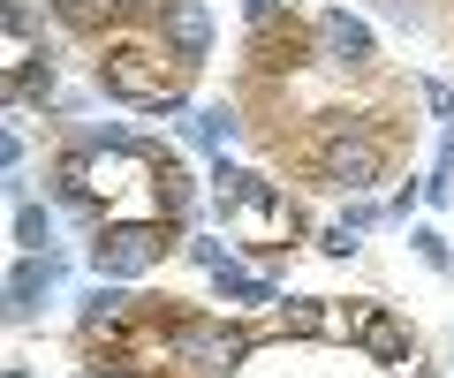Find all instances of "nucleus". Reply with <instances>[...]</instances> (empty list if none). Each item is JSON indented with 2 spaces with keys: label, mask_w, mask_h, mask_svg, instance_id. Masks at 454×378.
Listing matches in <instances>:
<instances>
[{
  "label": "nucleus",
  "mask_w": 454,
  "mask_h": 378,
  "mask_svg": "<svg viewBox=\"0 0 454 378\" xmlns=\"http://www.w3.org/2000/svg\"><path fill=\"white\" fill-rule=\"evenodd\" d=\"M325 129H318V144H310V174L325 181V189H372L379 174H387V136L379 129H364L356 114H318Z\"/></svg>",
  "instance_id": "4"
},
{
  "label": "nucleus",
  "mask_w": 454,
  "mask_h": 378,
  "mask_svg": "<svg viewBox=\"0 0 454 378\" xmlns=\"http://www.w3.org/2000/svg\"><path fill=\"white\" fill-rule=\"evenodd\" d=\"M182 136H190V144H205V151H227L235 136H243V121H235V106H197V114L182 121Z\"/></svg>",
  "instance_id": "13"
},
{
  "label": "nucleus",
  "mask_w": 454,
  "mask_h": 378,
  "mask_svg": "<svg viewBox=\"0 0 454 378\" xmlns=\"http://www.w3.org/2000/svg\"><path fill=\"white\" fill-rule=\"evenodd\" d=\"M16 250H53V212L46 204H16Z\"/></svg>",
  "instance_id": "15"
},
{
  "label": "nucleus",
  "mask_w": 454,
  "mask_h": 378,
  "mask_svg": "<svg viewBox=\"0 0 454 378\" xmlns=\"http://www.w3.org/2000/svg\"><path fill=\"white\" fill-rule=\"evenodd\" d=\"M167 151L152 144H114V151H61L53 166V189H61L68 212H91V220H167Z\"/></svg>",
  "instance_id": "1"
},
{
  "label": "nucleus",
  "mask_w": 454,
  "mask_h": 378,
  "mask_svg": "<svg viewBox=\"0 0 454 378\" xmlns=\"http://www.w3.org/2000/svg\"><path fill=\"white\" fill-rule=\"evenodd\" d=\"M190 204H197V189H190V174H182V166H167V220H190Z\"/></svg>",
  "instance_id": "16"
},
{
  "label": "nucleus",
  "mask_w": 454,
  "mask_h": 378,
  "mask_svg": "<svg viewBox=\"0 0 454 378\" xmlns=\"http://www.w3.org/2000/svg\"><path fill=\"white\" fill-rule=\"evenodd\" d=\"M129 318H137V296H121V280H98V288H91V303H83V333H98V326H129Z\"/></svg>",
  "instance_id": "12"
},
{
  "label": "nucleus",
  "mask_w": 454,
  "mask_h": 378,
  "mask_svg": "<svg viewBox=\"0 0 454 378\" xmlns=\"http://www.w3.org/2000/svg\"><path fill=\"white\" fill-rule=\"evenodd\" d=\"M8 378H23V371H8Z\"/></svg>",
  "instance_id": "20"
},
{
  "label": "nucleus",
  "mask_w": 454,
  "mask_h": 378,
  "mask_svg": "<svg viewBox=\"0 0 454 378\" xmlns=\"http://www.w3.org/2000/svg\"><path fill=\"white\" fill-rule=\"evenodd\" d=\"M409 243H417V258L432 265V273H447V265H454V250H447V235H439V228H417Z\"/></svg>",
  "instance_id": "17"
},
{
  "label": "nucleus",
  "mask_w": 454,
  "mask_h": 378,
  "mask_svg": "<svg viewBox=\"0 0 454 378\" xmlns=\"http://www.w3.org/2000/svg\"><path fill=\"white\" fill-rule=\"evenodd\" d=\"M310 46H318V61L325 68H372L379 61V46H372V31H364L348 8H333V16H318V31H310Z\"/></svg>",
  "instance_id": "10"
},
{
  "label": "nucleus",
  "mask_w": 454,
  "mask_h": 378,
  "mask_svg": "<svg viewBox=\"0 0 454 378\" xmlns=\"http://www.w3.org/2000/svg\"><path fill=\"white\" fill-rule=\"evenodd\" d=\"M250 181H258V174H250V166H235V159H227V151H220V159H212V204H220V220L235 212V204H243V197H250Z\"/></svg>",
  "instance_id": "14"
},
{
  "label": "nucleus",
  "mask_w": 454,
  "mask_h": 378,
  "mask_svg": "<svg viewBox=\"0 0 454 378\" xmlns=\"http://www.w3.org/2000/svg\"><path fill=\"white\" fill-rule=\"evenodd\" d=\"M295 0H250V23H273V16H288Z\"/></svg>",
  "instance_id": "18"
},
{
  "label": "nucleus",
  "mask_w": 454,
  "mask_h": 378,
  "mask_svg": "<svg viewBox=\"0 0 454 378\" xmlns=\"http://www.w3.org/2000/svg\"><path fill=\"white\" fill-rule=\"evenodd\" d=\"M280 326L288 333H310V341H340L348 356L364 363H409V333L387 318V303H364V296H318V303H295V311H280Z\"/></svg>",
  "instance_id": "2"
},
{
  "label": "nucleus",
  "mask_w": 454,
  "mask_h": 378,
  "mask_svg": "<svg viewBox=\"0 0 454 378\" xmlns=\"http://www.w3.org/2000/svg\"><path fill=\"white\" fill-rule=\"evenodd\" d=\"M152 23H160V46L175 53L182 68H197L212 53V16H205V0H160L152 8Z\"/></svg>",
  "instance_id": "8"
},
{
  "label": "nucleus",
  "mask_w": 454,
  "mask_h": 378,
  "mask_svg": "<svg viewBox=\"0 0 454 378\" xmlns=\"http://www.w3.org/2000/svg\"><path fill=\"white\" fill-rule=\"evenodd\" d=\"M243 363V333L212 326V318H175V371L182 378H227Z\"/></svg>",
  "instance_id": "7"
},
{
  "label": "nucleus",
  "mask_w": 454,
  "mask_h": 378,
  "mask_svg": "<svg viewBox=\"0 0 454 378\" xmlns=\"http://www.w3.org/2000/svg\"><path fill=\"white\" fill-rule=\"evenodd\" d=\"M227 235L235 243H258V250H288L295 243V204H288V189L280 181H250V197L227 212Z\"/></svg>",
  "instance_id": "6"
},
{
  "label": "nucleus",
  "mask_w": 454,
  "mask_h": 378,
  "mask_svg": "<svg viewBox=\"0 0 454 378\" xmlns=\"http://www.w3.org/2000/svg\"><path fill=\"white\" fill-rule=\"evenodd\" d=\"M114 16H137V8H160V0H106Z\"/></svg>",
  "instance_id": "19"
},
{
  "label": "nucleus",
  "mask_w": 454,
  "mask_h": 378,
  "mask_svg": "<svg viewBox=\"0 0 454 378\" xmlns=\"http://www.w3.org/2000/svg\"><path fill=\"white\" fill-rule=\"evenodd\" d=\"M61 280H68L61 250H23L16 273H8V318H16V326H23V318H38V303H46Z\"/></svg>",
  "instance_id": "9"
},
{
  "label": "nucleus",
  "mask_w": 454,
  "mask_h": 378,
  "mask_svg": "<svg viewBox=\"0 0 454 378\" xmlns=\"http://www.w3.org/2000/svg\"><path fill=\"white\" fill-rule=\"evenodd\" d=\"M212 288H220L227 311H273V303H280V280L273 273H250V265H235V258L212 273Z\"/></svg>",
  "instance_id": "11"
},
{
  "label": "nucleus",
  "mask_w": 454,
  "mask_h": 378,
  "mask_svg": "<svg viewBox=\"0 0 454 378\" xmlns=\"http://www.w3.org/2000/svg\"><path fill=\"white\" fill-rule=\"evenodd\" d=\"M167 250H175V220H98L91 265H98V280H137Z\"/></svg>",
  "instance_id": "5"
},
{
  "label": "nucleus",
  "mask_w": 454,
  "mask_h": 378,
  "mask_svg": "<svg viewBox=\"0 0 454 378\" xmlns=\"http://www.w3.org/2000/svg\"><path fill=\"white\" fill-rule=\"evenodd\" d=\"M98 91L121 99V106H137V114H175V106L190 99V68H182L160 38H114V46L98 53Z\"/></svg>",
  "instance_id": "3"
}]
</instances>
